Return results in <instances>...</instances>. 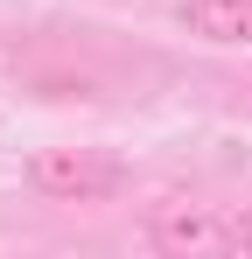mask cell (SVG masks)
I'll use <instances>...</instances> for the list:
<instances>
[{"label": "cell", "mask_w": 252, "mask_h": 259, "mask_svg": "<svg viewBox=\"0 0 252 259\" xmlns=\"http://www.w3.org/2000/svg\"><path fill=\"white\" fill-rule=\"evenodd\" d=\"M28 182H35L49 203H105L126 182V168L112 154H91V147H42L28 161Z\"/></svg>", "instance_id": "obj_1"}, {"label": "cell", "mask_w": 252, "mask_h": 259, "mask_svg": "<svg viewBox=\"0 0 252 259\" xmlns=\"http://www.w3.org/2000/svg\"><path fill=\"white\" fill-rule=\"evenodd\" d=\"M154 252H210V245H231V224L224 217H210V210H196V203H175V210H161L154 217Z\"/></svg>", "instance_id": "obj_2"}, {"label": "cell", "mask_w": 252, "mask_h": 259, "mask_svg": "<svg viewBox=\"0 0 252 259\" xmlns=\"http://www.w3.org/2000/svg\"><path fill=\"white\" fill-rule=\"evenodd\" d=\"M182 28L203 42H252V0H182Z\"/></svg>", "instance_id": "obj_3"}, {"label": "cell", "mask_w": 252, "mask_h": 259, "mask_svg": "<svg viewBox=\"0 0 252 259\" xmlns=\"http://www.w3.org/2000/svg\"><path fill=\"white\" fill-rule=\"evenodd\" d=\"M231 245H238V252H252V217H238V224H231Z\"/></svg>", "instance_id": "obj_4"}]
</instances>
